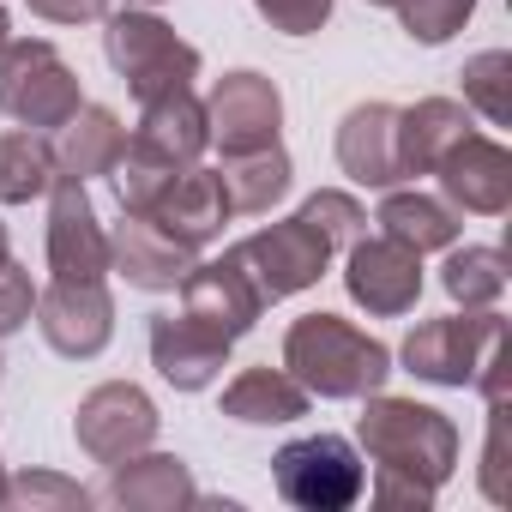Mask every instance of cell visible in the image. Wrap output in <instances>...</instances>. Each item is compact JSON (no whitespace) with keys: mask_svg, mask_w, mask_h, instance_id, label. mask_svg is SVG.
I'll list each match as a JSON object with an SVG mask.
<instances>
[{"mask_svg":"<svg viewBox=\"0 0 512 512\" xmlns=\"http://www.w3.org/2000/svg\"><path fill=\"white\" fill-rule=\"evenodd\" d=\"M121 151H127V127L103 103H79V115L67 127H55V175H73V181L109 175L121 163Z\"/></svg>","mask_w":512,"mask_h":512,"instance_id":"7402d4cb","label":"cell"},{"mask_svg":"<svg viewBox=\"0 0 512 512\" xmlns=\"http://www.w3.org/2000/svg\"><path fill=\"white\" fill-rule=\"evenodd\" d=\"M223 260L253 284V296L272 308V302L302 296V290H314V284L326 278L332 247H326V235H320L314 223L284 217V223H266V229H253L247 241H235Z\"/></svg>","mask_w":512,"mask_h":512,"instance_id":"277c9868","label":"cell"},{"mask_svg":"<svg viewBox=\"0 0 512 512\" xmlns=\"http://www.w3.org/2000/svg\"><path fill=\"white\" fill-rule=\"evenodd\" d=\"M79 103H85V91L55 43L7 37V49H0V115L49 133V127H67L79 115Z\"/></svg>","mask_w":512,"mask_h":512,"instance_id":"5b68a950","label":"cell"},{"mask_svg":"<svg viewBox=\"0 0 512 512\" xmlns=\"http://www.w3.org/2000/svg\"><path fill=\"white\" fill-rule=\"evenodd\" d=\"M338 169L356 187H398L404 181V151H398V109L392 103H356L338 121Z\"/></svg>","mask_w":512,"mask_h":512,"instance_id":"9a60e30c","label":"cell"},{"mask_svg":"<svg viewBox=\"0 0 512 512\" xmlns=\"http://www.w3.org/2000/svg\"><path fill=\"white\" fill-rule=\"evenodd\" d=\"M260 19L284 37H314L326 19H332V0H253Z\"/></svg>","mask_w":512,"mask_h":512,"instance_id":"836d02e7","label":"cell"},{"mask_svg":"<svg viewBox=\"0 0 512 512\" xmlns=\"http://www.w3.org/2000/svg\"><path fill=\"white\" fill-rule=\"evenodd\" d=\"M434 175H440V193H446V205H452L458 217H464V211L500 217V211L512 205V151H506L500 139L464 133V139L434 163Z\"/></svg>","mask_w":512,"mask_h":512,"instance_id":"5bb4252c","label":"cell"},{"mask_svg":"<svg viewBox=\"0 0 512 512\" xmlns=\"http://www.w3.org/2000/svg\"><path fill=\"white\" fill-rule=\"evenodd\" d=\"M374 223H380V235H392V241H404V247H416V253H440V247H452L458 229H464V217H458L446 199H434V193H404V187H386Z\"/></svg>","mask_w":512,"mask_h":512,"instance_id":"cb8c5ba5","label":"cell"},{"mask_svg":"<svg viewBox=\"0 0 512 512\" xmlns=\"http://www.w3.org/2000/svg\"><path fill=\"white\" fill-rule=\"evenodd\" d=\"M350 266H344V290L356 308H368L374 320H398L416 308L422 296V253L392 241V235H356L350 247Z\"/></svg>","mask_w":512,"mask_h":512,"instance_id":"30bf717a","label":"cell"},{"mask_svg":"<svg viewBox=\"0 0 512 512\" xmlns=\"http://www.w3.org/2000/svg\"><path fill=\"white\" fill-rule=\"evenodd\" d=\"M127 7H163V0H127Z\"/></svg>","mask_w":512,"mask_h":512,"instance_id":"f35d334b","label":"cell"},{"mask_svg":"<svg viewBox=\"0 0 512 512\" xmlns=\"http://www.w3.org/2000/svg\"><path fill=\"white\" fill-rule=\"evenodd\" d=\"M205 127H211V145L223 157L235 151H260V145H278V127H284V97L266 73H223L205 97Z\"/></svg>","mask_w":512,"mask_h":512,"instance_id":"8fae6325","label":"cell"},{"mask_svg":"<svg viewBox=\"0 0 512 512\" xmlns=\"http://www.w3.org/2000/svg\"><path fill=\"white\" fill-rule=\"evenodd\" d=\"M440 284H446V296L458 308H494L506 296V253L500 247H458L452 241Z\"/></svg>","mask_w":512,"mask_h":512,"instance_id":"4316f807","label":"cell"},{"mask_svg":"<svg viewBox=\"0 0 512 512\" xmlns=\"http://www.w3.org/2000/svg\"><path fill=\"white\" fill-rule=\"evenodd\" d=\"M37 332L55 356L91 362L115 338V296L103 290V278H55L37 296Z\"/></svg>","mask_w":512,"mask_h":512,"instance_id":"9c48e42d","label":"cell"},{"mask_svg":"<svg viewBox=\"0 0 512 512\" xmlns=\"http://www.w3.org/2000/svg\"><path fill=\"white\" fill-rule=\"evenodd\" d=\"M229 362V344L187 314H151V368L175 392H205Z\"/></svg>","mask_w":512,"mask_h":512,"instance_id":"e0dca14e","label":"cell"},{"mask_svg":"<svg viewBox=\"0 0 512 512\" xmlns=\"http://www.w3.org/2000/svg\"><path fill=\"white\" fill-rule=\"evenodd\" d=\"M193 266H199V247L169 235L151 211H121L109 235V272H121L133 290H181Z\"/></svg>","mask_w":512,"mask_h":512,"instance_id":"7c38bea8","label":"cell"},{"mask_svg":"<svg viewBox=\"0 0 512 512\" xmlns=\"http://www.w3.org/2000/svg\"><path fill=\"white\" fill-rule=\"evenodd\" d=\"M0 368H7V362H0Z\"/></svg>","mask_w":512,"mask_h":512,"instance_id":"b9f144b4","label":"cell"},{"mask_svg":"<svg viewBox=\"0 0 512 512\" xmlns=\"http://www.w3.org/2000/svg\"><path fill=\"white\" fill-rule=\"evenodd\" d=\"M223 193H229V211L235 217H266L284 193H290V181H296V169H290V151L284 145H260V151H235V157H223Z\"/></svg>","mask_w":512,"mask_h":512,"instance_id":"d4e9b609","label":"cell"},{"mask_svg":"<svg viewBox=\"0 0 512 512\" xmlns=\"http://www.w3.org/2000/svg\"><path fill=\"white\" fill-rule=\"evenodd\" d=\"M284 368L308 386V398H368L386 386L392 350L344 314H302L284 332Z\"/></svg>","mask_w":512,"mask_h":512,"instance_id":"7a4b0ae2","label":"cell"},{"mask_svg":"<svg viewBox=\"0 0 512 512\" xmlns=\"http://www.w3.org/2000/svg\"><path fill=\"white\" fill-rule=\"evenodd\" d=\"M175 163H163V157H151L145 145H133L127 139V151H121V163L109 169V181H115V199H121V211H157L163 205V193L175 187Z\"/></svg>","mask_w":512,"mask_h":512,"instance_id":"f1b7e54d","label":"cell"},{"mask_svg":"<svg viewBox=\"0 0 512 512\" xmlns=\"http://www.w3.org/2000/svg\"><path fill=\"white\" fill-rule=\"evenodd\" d=\"M392 13L404 19V31H410L422 49H440V43H452V37L470 25L476 0H398Z\"/></svg>","mask_w":512,"mask_h":512,"instance_id":"1f68e13d","label":"cell"},{"mask_svg":"<svg viewBox=\"0 0 512 512\" xmlns=\"http://www.w3.org/2000/svg\"><path fill=\"white\" fill-rule=\"evenodd\" d=\"M31 13L49 25H91L109 13V0H31Z\"/></svg>","mask_w":512,"mask_h":512,"instance_id":"d590c367","label":"cell"},{"mask_svg":"<svg viewBox=\"0 0 512 512\" xmlns=\"http://www.w3.org/2000/svg\"><path fill=\"white\" fill-rule=\"evenodd\" d=\"M109 506L121 512H175V506H193L199 488H193V470L175 458V452H133L121 464H109V488H103Z\"/></svg>","mask_w":512,"mask_h":512,"instance_id":"ac0fdd59","label":"cell"},{"mask_svg":"<svg viewBox=\"0 0 512 512\" xmlns=\"http://www.w3.org/2000/svg\"><path fill=\"white\" fill-rule=\"evenodd\" d=\"M169 235H181L187 247H205V241H217L223 235V223L235 217L229 211V193H223V175L217 169H181L175 175V187L163 193V205L151 211Z\"/></svg>","mask_w":512,"mask_h":512,"instance_id":"ffe728a7","label":"cell"},{"mask_svg":"<svg viewBox=\"0 0 512 512\" xmlns=\"http://www.w3.org/2000/svg\"><path fill=\"white\" fill-rule=\"evenodd\" d=\"M181 314L199 320L205 332H217L223 344H235V338H247L253 326H260L266 302L253 296V284L229 260H211V266H193L181 278Z\"/></svg>","mask_w":512,"mask_h":512,"instance_id":"2e32d148","label":"cell"},{"mask_svg":"<svg viewBox=\"0 0 512 512\" xmlns=\"http://www.w3.org/2000/svg\"><path fill=\"white\" fill-rule=\"evenodd\" d=\"M272 482L302 512H344L368 494V464L344 434H302V440L278 446Z\"/></svg>","mask_w":512,"mask_h":512,"instance_id":"8992f818","label":"cell"},{"mask_svg":"<svg viewBox=\"0 0 512 512\" xmlns=\"http://www.w3.org/2000/svg\"><path fill=\"white\" fill-rule=\"evenodd\" d=\"M368 7H398V0H368Z\"/></svg>","mask_w":512,"mask_h":512,"instance_id":"60d3db41","label":"cell"},{"mask_svg":"<svg viewBox=\"0 0 512 512\" xmlns=\"http://www.w3.org/2000/svg\"><path fill=\"white\" fill-rule=\"evenodd\" d=\"M157 422H163L157 404L133 380H109V386H97V392L79 398L73 440H79V452L91 464H121V458H133V452H145L157 440Z\"/></svg>","mask_w":512,"mask_h":512,"instance_id":"ba28073f","label":"cell"},{"mask_svg":"<svg viewBox=\"0 0 512 512\" xmlns=\"http://www.w3.org/2000/svg\"><path fill=\"white\" fill-rule=\"evenodd\" d=\"M13 260V241H7V223H0V266Z\"/></svg>","mask_w":512,"mask_h":512,"instance_id":"8d00e7d4","label":"cell"},{"mask_svg":"<svg viewBox=\"0 0 512 512\" xmlns=\"http://www.w3.org/2000/svg\"><path fill=\"white\" fill-rule=\"evenodd\" d=\"M133 145H145L151 157H163V163H175V169H193L199 151L211 145L205 103H199L193 91H169V97H157V103H139Z\"/></svg>","mask_w":512,"mask_h":512,"instance_id":"d6986e66","label":"cell"},{"mask_svg":"<svg viewBox=\"0 0 512 512\" xmlns=\"http://www.w3.org/2000/svg\"><path fill=\"white\" fill-rule=\"evenodd\" d=\"M31 314H37V284H31V272L25 266H0V338H13V332H25L31 326Z\"/></svg>","mask_w":512,"mask_h":512,"instance_id":"d6a6232c","label":"cell"},{"mask_svg":"<svg viewBox=\"0 0 512 512\" xmlns=\"http://www.w3.org/2000/svg\"><path fill=\"white\" fill-rule=\"evenodd\" d=\"M488 452H482V494L506 500V410H488Z\"/></svg>","mask_w":512,"mask_h":512,"instance_id":"e575fe53","label":"cell"},{"mask_svg":"<svg viewBox=\"0 0 512 512\" xmlns=\"http://www.w3.org/2000/svg\"><path fill=\"white\" fill-rule=\"evenodd\" d=\"M55 187V145L37 127L0 133V205H31Z\"/></svg>","mask_w":512,"mask_h":512,"instance_id":"484cf974","label":"cell"},{"mask_svg":"<svg viewBox=\"0 0 512 512\" xmlns=\"http://www.w3.org/2000/svg\"><path fill=\"white\" fill-rule=\"evenodd\" d=\"M296 217H302V223H314V229L326 235V247H332V253H344L356 235H368V211H362V199H356V193H344V187H320V193H308Z\"/></svg>","mask_w":512,"mask_h":512,"instance_id":"f546056e","label":"cell"},{"mask_svg":"<svg viewBox=\"0 0 512 512\" xmlns=\"http://www.w3.org/2000/svg\"><path fill=\"white\" fill-rule=\"evenodd\" d=\"M506 332V320L494 308H464L446 320H422L404 338V368L428 386H470L482 368V350Z\"/></svg>","mask_w":512,"mask_h":512,"instance_id":"52a82bcc","label":"cell"},{"mask_svg":"<svg viewBox=\"0 0 512 512\" xmlns=\"http://www.w3.org/2000/svg\"><path fill=\"white\" fill-rule=\"evenodd\" d=\"M0 506H19V512H85L91 488H79L67 476H49V470H31V476H7V500Z\"/></svg>","mask_w":512,"mask_h":512,"instance_id":"4dcf8cb0","label":"cell"},{"mask_svg":"<svg viewBox=\"0 0 512 512\" xmlns=\"http://www.w3.org/2000/svg\"><path fill=\"white\" fill-rule=\"evenodd\" d=\"M476 133L470 127V109L452 103V97H422L410 109H398V151H404V175H434V163L464 139Z\"/></svg>","mask_w":512,"mask_h":512,"instance_id":"603a6c76","label":"cell"},{"mask_svg":"<svg viewBox=\"0 0 512 512\" xmlns=\"http://www.w3.org/2000/svg\"><path fill=\"white\" fill-rule=\"evenodd\" d=\"M223 416L247 428H284L308 416V386L290 368H241L223 386Z\"/></svg>","mask_w":512,"mask_h":512,"instance_id":"44dd1931","label":"cell"},{"mask_svg":"<svg viewBox=\"0 0 512 512\" xmlns=\"http://www.w3.org/2000/svg\"><path fill=\"white\" fill-rule=\"evenodd\" d=\"M7 37H13V19H7V7H0V49H7Z\"/></svg>","mask_w":512,"mask_h":512,"instance_id":"74e56055","label":"cell"},{"mask_svg":"<svg viewBox=\"0 0 512 512\" xmlns=\"http://www.w3.org/2000/svg\"><path fill=\"white\" fill-rule=\"evenodd\" d=\"M49 272L55 278H103L109 272V235L97 223V205L85 193V181L55 175L49 187Z\"/></svg>","mask_w":512,"mask_h":512,"instance_id":"4fadbf2b","label":"cell"},{"mask_svg":"<svg viewBox=\"0 0 512 512\" xmlns=\"http://www.w3.org/2000/svg\"><path fill=\"white\" fill-rule=\"evenodd\" d=\"M464 109H476L482 121L506 127L512 121V55L506 49H482L464 61Z\"/></svg>","mask_w":512,"mask_h":512,"instance_id":"83f0119b","label":"cell"},{"mask_svg":"<svg viewBox=\"0 0 512 512\" xmlns=\"http://www.w3.org/2000/svg\"><path fill=\"white\" fill-rule=\"evenodd\" d=\"M356 440L374 458V500L380 506H434V494L458 470L452 416H440L434 404H416V398L368 392Z\"/></svg>","mask_w":512,"mask_h":512,"instance_id":"6da1fadb","label":"cell"},{"mask_svg":"<svg viewBox=\"0 0 512 512\" xmlns=\"http://www.w3.org/2000/svg\"><path fill=\"white\" fill-rule=\"evenodd\" d=\"M103 55H109V67L127 79V91L139 103H157L169 91H193V79H199V49L181 43L145 7H127V13H115L103 25Z\"/></svg>","mask_w":512,"mask_h":512,"instance_id":"3957f363","label":"cell"},{"mask_svg":"<svg viewBox=\"0 0 512 512\" xmlns=\"http://www.w3.org/2000/svg\"><path fill=\"white\" fill-rule=\"evenodd\" d=\"M0 500H7V464H0Z\"/></svg>","mask_w":512,"mask_h":512,"instance_id":"ab89813d","label":"cell"}]
</instances>
